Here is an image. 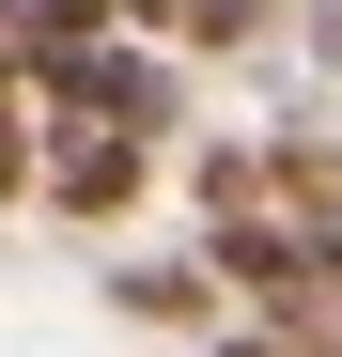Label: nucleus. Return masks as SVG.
Wrapping results in <instances>:
<instances>
[{
    "mask_svg": "<svg viewBox=\"0 0 342 357\" xmlns=\"http://www.w3.org/2000/svg\"><path fill=\"white\" fill-rule=\"evenodd\" d=\"M31 187L63 202V218H125V202H140V140H125V125H63Z\"/></svg>",
    "mask_w": 342,
    "mask_h": 357,
    "instance_id": "f257e3e1",
    "label": "nucleus"
},
{
    "mask_svg": "<svg viewBox=\"0 0 342 357\" xmlns=\"http://www.w3.org/2000/svg\"><path fill=\"white\" fill-rule=\"evenodd\" d=\"M16 16H31V47H94V31H109V0H16Z\"/></svg>",
    "mask_w": 342,
    "mask_h": 357,
    "instance_id": "f03ea898",
    "label": "nucleus"
},
{
    "mask_svg": "<svg viewBox=\"0 0 342 357\" xmlns=\"http://www.w3.org/2000/svg\"><path fill=\"white\" fill-rule=\"evenodd\" d=\"M109 16H187V0H109Z\"/></svg>",
    "mask_w": 342,
    "mask_h": 357,
    "instance_id": "7ed1b4c3",
    "label": "nucleus"
},
{
    "mask_svg": "<svg viewBox=\"0 0 342 357\" xmlns=\"http://www.w3.org/2000/svg\"><path fill=\"white\" fill-rule=\"evenodd\" d=\"M218 357H296V342H218Z\"/></svg>",
    "mask_w": 342,
    "mask_h": 357,
    "instance_id": "20e7f679",
    "label": "nucleus"
}]
</instances>
